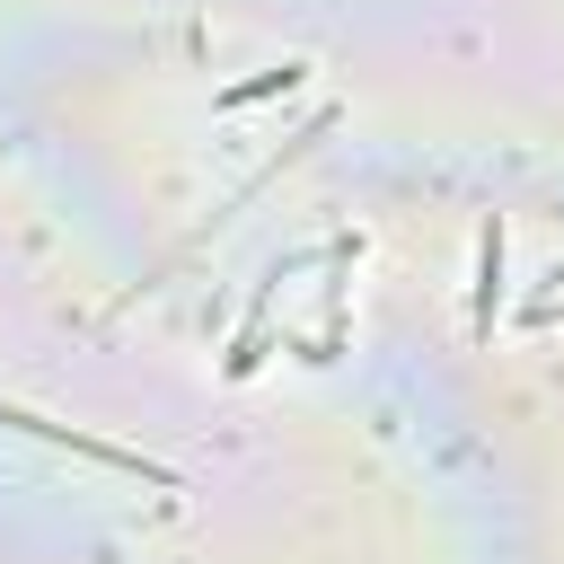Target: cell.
Instances as JSON below:
<instances>
[{
	"label": "cell",
	"instance_id": "6da1fadb",
	"mask_svg": "<svg viewBox=\"0 0 564 564\" xmlns=\"http://www.w3.org/2000/svg\"><path fill=\"white\" fill-rule=\"evenodd\" d=\"M494 291H502V220L476 229V326H494Z\"/></svg>",
	"mask_w": 564,
	"mask_h": 564
},
{
	"label": "cell",
	"instance_id": "7a4b0ae2",
	"mask_svg": "<svg viewBox=\"0 0 564 564\" xmlns=\"http://www.w3.org/2000/svg\"><path fill=\"white\" fill-rule=\"evenodd\" d=\"M273 88H300V62H282V70H256V79H238L220 106H256V97H273Z\"/></svg>",
	"mask_w": 564,
	"mask_h": 564
}]
</instances>
